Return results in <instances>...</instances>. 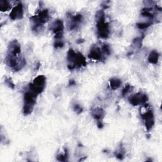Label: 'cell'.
I'll return each mask as SVG.
<instances>
[{
    "mask_svg": "<svg viewBox=\"0 0 162 162\" xmlns=\"http://www.w3.org/2000/svg\"><path fill=\"white\" fill-rule=\"evenodd\" d=\"M88 57L90 59L97 61H103L104 60V57L103 55V52L101 51V49L95 46L91 48Z\"/></svg>",
    "mask_w": 162,
    "mask_h": 162,
    "instance_id": "obj_11",
    "label": "cell"
},
{
    "mask_svg": "<svg viewBox=\"0 0 162 162\" xmlns=\"http://www.w3.org/2000/svg\"><path fill=\"white\" fill-rule=\"evenodd\" d=\"M101 50L104 54H105L106 55H110L112 53V50H111L110 46L108 44H103L102 46Z\"/></svg>",
    "mask_w": 162,
    "mask_h": 162,
    "instance_id": "obj_19",
    "label": "cell"
},
{
    "mask_svg": "<svg viewBox=\"0 0 162 162\" xmlns=\"http://www.w3.org/2000/svg\"><path fill=\"white\" fill-rule=\"evenodd\" d=\"M5 83L10 88H11V89H14L15 88V84H14L12 79L10 77H7L5 79Z\"/></svg>",
    "mask_w": 162,
    "mask_h": 162,
    "instance_id": "obj_21",
    "label": "cell"
},
{
    "mask_svg": "<svg viewBox=\"0 0 162 162\" xmlns=\"http://www.w3.org/2000/svg\"><path fill=\"white\" fill-rule=\"evenodd\" d=\"M148 101V96L147 94L142 93V96H141V104H146Z\"/></svg>",
    "mask_w": 162,
    "mask_h": 162,
    "instance_id": "obj_26",
    "label": "cell"
},
{
    "mask_svg": "<svg viewBox=\"0 0 162 162\" xmlns=\"http://www.w3.org/2000/svg\"><path fill=\"white\" fill-rule=\"evenodd\" d=\"M92 116L97 121H102V119L105 115L104 110L101 107H96L92 110Z\"/></svg>",
    "mask_w": 162,
    "mask_h": 162,
    "instance_id": "obj_13",
    "label": "cell"
},
{
    "mask_svg": "<svg viewBox=\"0 0 162 162\" xmlns=\"http://www.w3.org/2000/svg\"><path fill=\"white\" fill-rule=\"evenodd\" d=\"M51 31L55 34V37L57 39H61L64 36V25L61 20H56L54 21L50 27Z\"/></svg>",
    "mask_w": 162,
    "mask_h": 162,
    "instance_id": "obj_6",
    "label": "cell"
},
{
    "mask_svg": "<svg viewBox=\"0 0 162 162\" xmlns=\"http://www.w3.org/2000/svg\"><path fill=\"white\" fill-rule=\"evenodd\" d=\"M153 24V22L152 21H149L148 22H139V23H137V27L141 29V30H142V29H145L146 28H148V27H149L151 24Z\"/></svg>",
    "mask_w": 162,
    "mask_h": 162,
    "instance_id": "obj_20",
    "label": "cell"
},
{
    "mask_svg": "<svg viewBox=\"0 0 162 162\" xmlns=\"http://www.w3.org/2000/svg\"><path fill=\"white\" fill-rule=\"evenodd\" d=\"M64 42L63 41H61L60 39H58L55 42V43H54V46H55L56 48H61L64 47Z\"/></svg>",
    "mask_w": 162,
    "mask_h": 162,
    "instance_id": "obj_25",
    "label": "cell"
},
{
    "mask_svg": "<svg viewBox=\"0 0 162 162\" xmlns=\"http://www.w3.org/2000/svg\"><path fill=\"white\" fill-rule=\"evenodd\" d=\"M67 60L69 62L68 69L73 70L75 69H80L86 67L87 65L86 60L82 53H76L72 49H70L67 53Z\"/></svg>",
    "mask_w": 162,
    "mask_h": 162,
    "instance_id": "obj_1",
    "label": "cell"
},
{
    "mask_svg": "<svg viewBox=\"0 0 162 162\" xmlns=\"http://www.w3.org/2000/svg\"><path fill=\"white\" fill-rule=\"evenodd\" d=\"M142 119L143 120L144 126L147 131H150L154 125V117L153 111L149 110L142 114Z\"/></svg>",
    "mask_w": 162,
    "mask_h": 162,
    "instance_id": "obj_8",
    "label": "cell"
},
{
    "mask_svg": "<svg viewBox=\"0 0 162 162\" xmlns=\"http://www.w3.org/2000/svg\"><path fill=\"white\" fill-rule=\"evenodd\" d=\"M69 20V29L72 31L76 29L79 25L82 22L83 17L81 14H77L75 15H67Z\"/></svg>",
    "mask_w": 162,
    "mask_h": 162,
    "instance_id": "obj_12",
    "label": "cell"
},
{
    "mask_svg": "<svg viewBox=\"0 0 162 162\" xmlns=\"http://www.w3.org/2000/svg\"><path fill=\"white\" fill-rule=\"evenodd\" d=\"M46 77L43 75H38L34 79L32 83L29 84V90L38 96L44 91L46 87Z\"/></svg>",
    "mask_w": 162,
    "mask_h": 162,
    "instance_id": "obj_4",
    "label": "cell"
},
{
    "mask_svg": "<svg viewBox=\"0 0 162 162\" xmlns=\"http://www.w3.org/2000/svg\"><path fill=\"white\" fill-rule=\"evenodd\" d=\"M57 159L60 161H65L67 160V158H66V156H65V154H60L57 156Z\"/></svg>",
    "mask_w": 162,
    "mask_h": 162,
    "instance_id": "obj_27",
    "label": "cell"
},
{
    "mask_svg": "<svg viewBox=\"0 0 162 162\" xmlns=\"http://www.w3.org/2000/svg\"><path fill=\"white\" fill-rule=\"evenodd\" d=\"M141 96H142V92H138L134 95L130 96L129 98V103L134 106H136L140 104L141 100Z\"/></svg>",
    "mask_w": 162,
    "mask_h": 162,
    "instance_id": "obj_14",
    "label": "cell"
},
{
    "mask_svg": "<svg viewBox=\"0 0 162 162\" xmlns=\"http://www.w3.org/2000/svg\"><path fill=\"white\" fill-rule=\"evenodd\" d=\"M5 62L7 65L15 72L21 70L26 64V62L24 59L10 55H7Z\"/></svg>",
    "mask_w": 162,
    "mask_h": 162,
    "instance_id": "obj_5",
    "label": "cell"
},
{
    "mask_svg": "<svg viewBox=\"0 0 162 162\" xmlns=\"http://www.w3.org/2000/svg\"><path fill=\"white\" fill-rule=\"evenodd\" d=\"M122 81L118 78H112L110 80V86L113 90H116L120 87Z\"/></svg>",
    "mask_w": 162,
    "mask_h": 162,
    "instance_id": "obj_16",
    "label": "cell"
},
{
    "mask_svg": "<svg viewBox=\"0 0 162 162\" xmlns=\"http://www.w3.org/2000/svg\"><path fill=\"white\" fill-rule=\"evenodd\" d=\"M75 84V82L74 81V80H70L69 81V86H74Z\"/></svg>",
    "mask_w": 162,
    "mask_h": 162,
    "instance_id": "obj_29",
    "label": "cell"
},
{
    "mask_svg": "<svg viewBox=\"0 0 162 162\" xmlns=\"http://www.w3.org/2000/svg\"><path fill=\"white\" fill-rule=\"evenodd\" d=\"M32 19H34L33 20L36 23V24L34 25L35 30H37V29L38 27H39L40 26L44 24L45 23H46L48 21V20L49 19L48 10L44 9V10H41L37 15L32 17Z\"/></svg>",
    "mask_w": 162,
    "mask_h": 162,
    "instance_id": "obj_7",
    "label": "cell"
},
{
    "mask_svg": "<svg viewBox=\"0 0 162 162\" xmlns=\"http://www.w3.org/2000/svg\"><path fill=\"white\" fill-rule=\"evenodd\" d=\"M24 15V8L21 2H19L11 11L10 17L12 20H20L22 19Z\"/></svg>",
    "mask_w": 162,
    "mask_h": 162,
    "instance_id": "obj_9",
    "label": "cell"
},
{
    "mask_svg": "<svg viewBox=\"0 0 162 162\" xmlns=\"http://www.w3.org/2000/svg\"><path fill=\"white\" fill-rule=\"evenodd\" d=\"M97 126L99 129H101L103 127V124L102 121H98L97 122Z\"/></svg>",
    "mask_w": 162,
    "mask_h": 162,
    "instance_id": "obj_28",
    "label": "cell"
},
{
    "mask_svg": "<svg viewBox=\"0 0 162 162\" xmlns=\"http://www.w3.org/2000/svg\"><path fill=\"white\" fill-rule=\"evenodd\" d=\"M21 53V46L17 40L10 42L8 46V55L13 57H19Z\"/></svg>",
    "mask_w": 162,
    "mask_h": 162,
    "instance_id": "obj_10",
    "label": "cell"
},
{
    "mask_svg": "<svg viewBox=\"0 0 162 162\" xmlns=\"http://www.w3.org/2000/svg\"><path fill=\"white\" fill-rule=\"evenodd\" d=\"M115 157H116L117 158H118L119 159L122 160V159H124V151L122 150V148H121L119 150L117 151L115 153Z\"/></svg>",
    "mask_w": 162,
    "mask_h": 162,
    "instance_id": "obj_22",
    "label": "cell"
},
{
    "mask_svg": "<svg viewBox=\"0 0 162 162\" xmlns=\"http://www.w3.org/2000/svg\"><path fill=\"white\" fill-rule=\"evenodd\" d=\"M37 95L32 91L28 90L24 95V107H23V114L24 115H30L34 109V105L36 104V98Z\"/></svg>",
    "mask_w": 162,
    "mask_h": 162,
    "instance_id": "obj_3",
    "label": "cell"
},
{
    "mask_svg": "<svg viewBox=\"0 0 162 162\" xmlns=\"http://www.w3.org/2000/svg\"><path fill=\"white\" fill-rule=\"evenodd\" d=\"M11 9V4L6 0L0 1V10L2 12H7Z\"/></svg>",
    "mask_w": 162,
    "mask_h": 162,
    "instance_id": "obj_17",
    "label": "cell"
},
{
    "mask_svg": "<svg viewBox=\"0 0 162 162\" xmlns=\"http://www.w3.org/2000/svg\"><path fill=\"white\" fill-rule=\"evenodd\" d=\"M151 9L149 8H144L141 11V15L144 17L149 19L151 20H153L154 19V15L151 13Z\"/></svg>",
    "mask_w": 162,
    "mask_h": 162,
    "instance_id": "obj_18",
    "label": "cell"
},
{
    "mask_svg": "<svg viewBox=\"0 0 162 162\" xmlns=\"http://www.w3.org/2000/svg\"><path fill=\"white\" fill-rule=\"evenodd\" d=\"M96 28L97 34L99 37L107 39L110 35L109 24L106 22L105 14L103 10H99L96 14Z\"/></svg>",
    "mask_w": 162,
    "mask_h": 162,
    "instance_id": "obj_2",
    "label": "cell"
},
{
    "mask_svg": "<svg viewBox=\"0 0 162 162\" xmlns=\"http://www.w3.org/2000/svg\"><path fill=\"white\" fill-rule=\"evenodd\" d=\"M74 112H75L77 114H81V113L82 112V111H83V108H82L81 106H80L79 104H76L74 106Z\"/></svg>",
    "mask_w": 162,
    "mask_h": 162,
    "instance_id": "obj_24",
    "label": "cell"
},
{
    "mask_svg": "<svg viewBox=\"0 0 162 162\" xmlns=\"http://www.w3.org/2000/svg\"><path fill=\"white\" fill-rule=\"evenodd\" d=\"M159 54L156 50H153L150 52L148 57V62L152 64H156L158 62Z\"/></svg>",
    "mask_w": 162,
    "mask_h": 162,
    "instance_id": "obj_15",
    "label": "cell"
},
{
    "mask_svg": "<svg viewBox=\"0 0 162 162\" xmlns=\"http://www.w3.org/2000/svg\"><path fill=\"white\" fill-rule=\"evenodd\" d=\"M131 89V86L129 84H126V86L124 87V88L123 89L122 92V96L124 97L126 95H127V93L130 92Z\"/></svg>",
    "mask_w": 162,
    "mask_h": 162,
    "instance_id": "obj_23",
    "label": "cell"
}]
</instances>
